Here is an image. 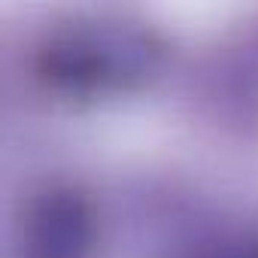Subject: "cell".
<instances>
[{"label": "cell", "instance_id": "obj_1", "mask_svg": "<svg viewBox=\"0 0 258 258\" xmlns=\"http://www.w3.org/2000/svg\"><path fill=\"white\" fill-rule=\"evenodd\" d=\"M161 67V43L121 19H73L52 28L37 49V73L46 85L106 97L146 85Z\"/></svg>", "mask_w": 258, "mask_h": 258}, {"label": "cell", "instance_id": "obj_2", "mask_svg": "<svg viewBox=\"0 0 258 258\" xmlns=\"http://www.w3.org/2000/svg\"><path fill=\"white\" fill-rule=\"evenodd\" d=\"M94 231V213L76 188H43L22 213L16 258H91Z\"/></svg>", "mask_w": 258, "mask_h": 258}, {"label": "cell", "instance_id": "obj_3", "mask_svg": "<svg viewBox=\"0 0 258 258\" xmlns=\"http://www.w3.org/2000/svg\"><path fill=\"white\" fill-rule=\"evenodd\" d=\"M191 258H258V237H228L198 249Z\"/></svg>", "mask_w": 258, "mask_h": 258}]
</instances>
